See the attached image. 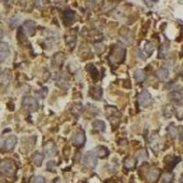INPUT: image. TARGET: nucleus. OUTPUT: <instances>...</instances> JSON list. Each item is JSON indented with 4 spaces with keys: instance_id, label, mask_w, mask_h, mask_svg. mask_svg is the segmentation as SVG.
Here are the masks:
<instances>
[{
    "instance_id": "f257e3e1",
    "label": "nucleus",
    "mask_w": 183,
    "mask_h": 183,
    "mask_svg": "<svg viewBox=\"0 0 183 183\" xmlns=\"http://www.w3.org/2000/svg\"><path fill=\"white\" fill-rule=\"evenodd\" d=\"M126 55V51L121 46H115L113 48L111 55L109 56V60L112 63H120L124 60Z\"/></svg>"
},
{
    "instance_id": "f03ea898",
    "label": "nucleus",
    "mask_w": 183,
    "mask_h": 183,
    "mask_svg": "<svg viewBox=\"0 0 183 183\" xmlns=\"http://www.w3.org/2000/svg\"><path fill=\"white\" fill-rule=\"evenodd\" d=\"M0 170L2 173H4L7 176H13L16 171V165L15 162L11 159H6L4 160L0 165Z\"/></svg>"
},
{
    "instance_id": "7ed1b4c3",
    "label": "nucleus",
    "mask_w": 183,
    "mask_h": 183,
    "mask_svg": "<svg viewBox=\"0 0 183 183\" xmlns=\"http://www.w3.org/2000/svg\"><path fill=\"white\" fill-rule=\"evenodd\" d=\"M84 165L89 169H94L97 163V156L95 151H89L86 153L84 158Z\"/></svg>"
},
{
    "instance_id": "20e7f679",
    "label": "nucleus",
    "mask_w": 183,
    "mask_h": 183,
    "mask_svg": "<svg viewBox=\"0 0 183 183\" xmlns=\"http://www.w3.org/2000/svg\"><path fill=\"white\" fill-rule=\"evenodd\" d=\"M22 105L28 112H33V111H36L38 109L37 101L31 96H26L25 98L23 99Z\"/></svg>"
},
{
    "instance_id": "39448f33",
    "label": "nucleus",
    "mask_w": 183,
    "mask_h": 183,
    "mask_svg": "<svg viewBox=\"0 0 183 183\" xmlns=\"http://www.w3.org/2000/svg\"><path fill=\"white\" fill-rule=\"evenodd\" d=\"M169 97L172 101L176 103H181L183 99V88L180 85H176L173 87L172 91L169 94Z\"/></svg>"
},
{
    "instance_id": "423d86ee",
    "label": "nucleus",
    "mask_w": 183,
    "mask_h": 183,
    "mask_svg": "<svg viewBox=\"0 0 183 183\" xmlns=\"http://www.w3.org/2000/svg\"><path fill=\"white\" fill-rule=\"evenodd\" d=\"M21 31H22V33L25 36H28V37L33 36L35 34V32H36V25H35V23L33 21H31V20L26 21L22 25V27H21Z\"/></svg>"
},
{
    "instance_id": "0eeeda50",
    "label": "nucleus",
    "mask_w": 183,
    "mask_h": 183,
    "mask_svg": "<svg viewBox=\"0 0 183 183\" xmlns=\"http://www.w3.org/2000/svg\"><path fill=\"white\" fill-rule=\"evenodd\" d=\"M137 101H138V104H140L141 106L146 107V106L149 105L150 103H151V95L147 91L144 90L138 94Z\"/></svg>"
},
{
    "instance_id": "6e6552de",
    "label": "nucleus",
    "mask_w": 183,
    "mask_h": 183,
    "mask_svg": "<svg viewBox=\"0 0 183 183\" xmlns=\"http://www.w3.org/2000/svg\"><path fill=\"white\" fill-rule=\"evenodd\" d=\"M16 144H17V137H16V136H10V137H8L5 140V142H4L3 147H1V151L7 152V151L12 150L15 147Z\"/></svg>"
},
{
    "instance_id": "1a4fd4ad",
    "label": "nucleus",
    "mask_w": 183,
    "mask_h": 183,
    "mask_svg": "<svg viewBox=\"0 0 183 183\" xmlns=\"http://www.w3.org/2000/svg\"><path fill=\"white\" fill-rule=\"evenodd\" d=\"M71 141H72V144H73L74 146H76V147H81V146H83L85 141L84 133L83 131H81V130L78 131V132H76V133L73 135Z\"/></svg>"
},
{
    "instance_id": "9d476101",
    "label": "nucleus",
    "mask_w": 183,
    "mask_h": 183,
    "mask_svg": "<svg viewBox=\"0 0 183 183\" xmlns=\"http://www.w3.org/2000/svg\"><path fill=\"white\" fill-rule=\"evenodd\" d=\"M10 51L8 44L6 42H0V61H4L9 56Z\"/></svg>"
},
{
    "instance_id": "9b49d317",
    "label": "nucleus",
    "mask_w": 183,
    "mask_h": 183,
    "mask_svg": "<svg viewBox=\"0 0 183 183\" xmlns=\"http://www.w3.org/2000/svg\"><path fill=\"white\" fill-rule=\"evenodd\" d=\"M44 153L47 156H52L56 153V146L53 142H47L43 147Z\"/></svg>"
},
{
    "instance_id": "f8f14e48",
    "label": "nucleus",
    "mask_w": 183,
    "mask_h": 183,
    "mask_svg": "<svg viewBox=\"0 0 183 183\" xmlns=\"http://www.w3.org/2000/svg\"><path fill=\"white\" fill-rule=\"evenodd\" d=\"M160 175V170L157 169H153L149 170V172L147 173V181L149 183H155Z\"/></svg>"
},
{
    "instance_id": "ddd939ff",
    "label": "nucleus",
    "mask_w": 183,
    "mask_h": 183,
    "mask_svg": "<svg viewBox=\"0 0 183 183\" xmlns=\"http://www.w3.org/2000/svg\"><path fill=\"white\" fill-rule=\"evenodd\" d=\"M156 74H157V76L161 81H167V80L169 79V70L166 69V68H161V69H159V70L156 72Z\"/></svg>"
},
{
    "instance_id": "4468645a",
    "label": "nucleus",
    "mask_w": 183,
    "mask_h": 183,
    "mask_svg": "<svg viewBox=\"0 0 183 183\" xmlns=\"http://www.w3.org/2000/svg\"><path fill=\"white\" fill-rule=\"evenodd\" d=\"M135 79L137 80V82L138 83H141L143 81L146 80V72L144 71L143 70H137L136 72H135Z\"/></svg>"
},
{
    "instance_id": "2eb2a0df",
    "label": "nucleus",
    "mask_w": 183,
    "mask_h": 183,
    "mask_svg": "<svg viewBox=\"0 0 183 183\" xmlns=\"http://www.w3.org/2000/svg\"><path fill=\"white\" fill-rule=\"evenodd\" d=\"M95 153H96L97 157H100L101 158H104V157L108 155V149L104 147H99L96 148Z\"/></svg>"
},
{
    "instance_id": "dca6fc26",
    "label": "nucleus",
    "mask_w": 183,
    "mask_h": 183,
    "mask_svg": "<svg viewBox=\"0 0 183 183\" xmlns=\"http://www.w3.org/2000/svg\"><path fill=\"white\" fill-rule=\"evenodd\" d=\"M93 127H94L95 130L104 131V128H105V124H104V122L102 121V120H95V121L93 123Z\"/></svg>"
},
{
    "instance_id": "f3484780",
    "label": "nucleus",
    "mask_w": 183,
    "mask_h": 183,
    "mask_svg": "<svg viewBox=\"0 0 183 183\" xmlns=\"http://www.w3.org/2000/svg\"><path fill=\"white\" fill-rule=\"evenodd\" d=\"M42 161L43 156L41 155V153L37 152V153H35V154L33 155V162H34V164H35L37 167H40V166L41 165Z\"/></svg>"
},
{
    "instance_id": "a211bd4d",
    "label": "nucleus",
    "mask_w": 183,
    "mask_h": 183,
    "mask_svg": "<svg viewBox=\"0 0 183 183\" xmlns=\"http://www.w3.org/2000/svg\"><path fill=\"white\" fill-rule=\"evenodd\" d=\"M102 94H103V93H102V88H100V87L94 88V89L92 90V92H91L92 96L95 99V100H99V99L101 98Z\"/></svg>"
},
{
    "instance_id": "6ab92c4d",
    "label": "nucleus",
    "mask_w": 183,
    "mask_h": 183,
    "mask_svg": "<svg viewBox=\"0 0 183 183\" xmlns=\"http://www.w3.org/2000/svg\"><path fill=\"white\" fill-rule=\"evenodd\" d=\"M136 158H133V157H127L125 160V166L127 167V169H133L136 165Z\"/></svg>"
},
{
    "instance_id": "aec40b11",
    "label": "nucleus",
    "mask_w": 183,
    "mask_h": 183,
    "mask_svg": "<svg viewBox=\"0 0 183 183\" xmlns=\"http://www.w3.org/2000/svg\"><path fill=\"white\" fill-rule=\"evenodd\" d=\"M89 71H90V73H91V76H92V78L94 79V80H97L98 79V76H99V72L97 69L94 66V65H90L89 66Z\"/></svg>"
},
{
    "instance_id": "412c9836",
    "label": "nucleus",
    "mask_w": 183,
    "mask_h": 183,
    "mask_svg": "<svg viewBox=\"0 0 183 183\" xmlns=\"http://www.w3.org/2000/svg\"><path fill=\"white\" fill-rule=\"evenodd\" d=\"M154 50H155V47H154V45L151 42L147 43V44L145 45V51H146L148 55H151V54L153 53Z\"/></svg>"
},
{
    "instance_id": "4be33fe9",
    "label": "nucleus",
    "mask_w": 183,
    "mask_h": 183,
    "mask_svg": "<svg viewBox=\"0 0 183 183\" xmlns=\"http://www.w3.org/2000/svg\"><path fill=\"white\" fill-rule=\"evenodd\" d=\"M63 17H64L65 22H70V21L73 19V17H74V12L68 10V11H66V12L64 13Z\"/></svg>"
},
{
    "instance_id": "5701e85b",
    "label": "nucleus",
    "mask_w": 183,
    "mask_h": 183,
    "mask_svg": "<svg viewBox=\"0 0 183 183\" xmlns=\"http://www.w3.org/2000/svg\"><path fill=\"white\" fill-rule=\"evenodd\" d=\"M168 131H169V133L170 134V136H171L172 137H175L177 136V134H178L176 127H174V126H172V125L169 126V128H168Z\"/></svg>"
},
{
    "instance_id": "b1692460",
    "label": "nucleus",
    "mask_w": 183,
    "mask_h": 183,
    "mask_svg": "<svg viewBox=\"0 0 183 183\" xmlns=\"http://www.w3.org/2000/svg\"><path fill=\"white\" fill-rule=\"evenodd\" d=\"M137 157L139 158V159H147V152L145 151V150H140L137 154Z\"/></svg>"
},
{
    "instance_id": "393cba45",
    "label": "nucleus",
    "mask_w": 183,
    "mask_h": 183,
    "mask_svg": "<svg viewBox=\"0 0 183 183\" xmlns=\"http://www.w3.org/2000/svg\"><path fill=\"white\" fill-rule=\"evenodd\" d=\"M167 51H168V48L166 45H163L161 46L160 48V51H159V57H165L167 54Z\"/></svg>"
},
{
    "instance_id": "a878e982",
    "label": "nucleus",
    "mask_w": 183,
    "mask_h": 183,
    "mask_svg": "<svg viewBox=\"0 0 183 183\" xmlns=\"http://www.w3.org/2000/svg\"><path fill=\"white\" fill-rule=\"evenodd\" d=\"M33 183H45V180H44V178L41 177V176H38V177H36L34 179Z\"/></svg>"
},
{
    "instance_id": "bb28decb",
    "label": "nucleus",
    "mask_w": 183,
    "mask_h": 183,
    "mask_svg": "<svg viewBox=\"0 0 183 183\" xmlns=\"http://www.w3.org/2000/svg\"><path fill=\"white\" fill-rule=\"evenodd\" d=\"M55 168V162L54 161H50L48 162V169L49 170H53Z\"/></svg>"
},
{
    "instance_id": "cd10ccee",
    "label": "nucleus",
    "mask_w": 183,
    "mask_h": 183,
    "mask_svg": "<svg viewBox=\"0 0 183 183\" xmlns=\"http://www.w3.org/2000/svg\"><path fill=\"white\" fill-rule=\"evenodd\" d=\"M179 136H180V140L183 141V127H181L179 129Z\"/></svg>"
},
{
    "instance_id": "c85d7f7f",
    "label": "nucleus",
    "mask_w": 183,
    "mask_h": 183,
    "mask_svg": "<svg viewBox=\"0 0 183 183\" xmlns=\"http://www.w3.org/2000/svg\"><path fill=\"white\" fill-rule=\"evenodd\" d=\"M170 180H172V176L171 175H166L165 178H164V181H167V182H170L171 181Z\"/></svg>"
},
{
    "instance_id": "c756f323",
    "label": "nucleus",
    "mask_w": 183,
    "mask_h": 183,
    "mask_svg": "<svg viewBox=\"0 0 183 183\" xmlns=\"http://www.w3.org/2000/svg\"><path fill=\"white\" fill-rule=\"evenodd\" d=\"M2 36H3V31H2V29L0 28V39L2 38Z\"/></svg>"
},
{
    "instance_id": "7c9ffc66",
    "label": "nucleus",
    "mask_w": 183,
    "mask_h": 183,
    "mask_svg": "<svg viewBox=\"0 0 183 183\" xmlns=\"http://www.w3.org/2000/svg\"><path fill=\"white\" fill-rule=\"evenodd\" d=\"M0 183H5V182H4V181H2V180L0 179Z\"/></svg>"
},
{
    "instance_id": "2f4dec72",
    "label": "nucleus",
    "mask_w": 183,
    "mask_h": 183,
    "mask_svg": "<svg viewBox=\"0 0 183 183\" xmlns=\"http://www.w3.org/2000/svg\"><path fill=\"white\" fill-rule=\"evenodd\" d=\"M151 1H153V2H157L158 0H151Z\"/></svg>"
},
{
    "instance_id": "473e14b6",
    "label": "nucleus",
    "mask_w": 183,
    "mask_h": 183,
    "mask_svg": "<svg viewBox=\"0 0 183 183\" xmlns=\"http://www.w3.org/2000/svg\"><path fill=\"white\" fill-rule=\"evenodd\" d=\"M182 183H183V181H182Z\"/></svg>"
}]
</instances>
